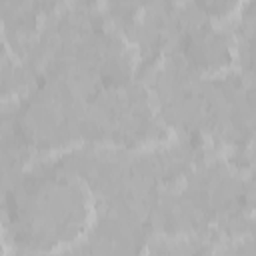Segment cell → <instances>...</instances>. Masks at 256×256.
I'll return each mask as SVG.
<instances>
[{
	"label": "cell",
	"instance_id": "6da1fadb",
	"mask_svg": "<svg viewBox=\"0 0 256 256\" xmlns=\"http://www.w3.org/2000/svg\"><path fill=\"white\" fill-rule=\"evenodd\" d=\"M40 94L26 110V136L34 146H74L76 142L144 140L146 100L126 74H74Z\"/></svg>",
	"mask_w": 256,
	"mask_h": 256
},
{
	"label": "cell",
	"instance_id": "7a4b0ae2",
	"mask_svg": "<svg viewBox=\"0 0 256 256\" xmlns=\"http://www.w3.org/2000/svg\"><path fill=\"white\" fill-rule=\"evenodd\" d=\"M10 238L26 252L56 256L78 246L94 228L98 200L90 182L72 170L22 178L8 192Z\"/></svg>",
	"mask_w": 256,
	"mask_h": 256
},
{
	"label": "cell",
	"instance_id": "3957f363",
	"mask_svg": "<svg viewBox=\"0 0 256 256\" xmlns=\"http://www.w3.org/2000/svg\"><path fill=\"white\" fill-rule=\"evenodd\" d=\"M184 52L188 60L204 72L224 70L232 62V44L228 36L212 26H202L190 32L184 44Z\"/></svg>",
	"mask_w": 256,
	"mask_h": 256
},
{
	"label": "cell",
	"instance_id": "277c9868",
	"mask_svg": "<svg viewBox=\"0 0 256 256\" xmlns=\"http://www.w3.org/2000/svg\"><path fill=\"white\" fill-rule=\"evenodd\" d=\"M0 256H4V236H2V230H0Z\"/></svg>",
	"mask_w": 256,
	"mask_h": 256
}]
</instances>
